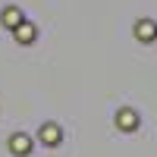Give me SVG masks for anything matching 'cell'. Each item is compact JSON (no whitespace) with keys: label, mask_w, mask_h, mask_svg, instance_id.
I'll use <instances>...</instances> for the list:
<instances>
[{"label":"cell","mask_w":157,"mask_h":157,"mask_svg":"<svg viewBox=\"0 0 157 157\" xmlns=\"http://www.w3.org/2000/svg\"><path fill=\"white\" fill-rule=\"evenodd\" d=\"M116 126H120V129H126V132L138 129V113H135V110H129V107H123L120 113H116Z\"/></svg>","instance_id":"1"},{"label":"cell","mask_w":157,"mask_h":157,"mask_svg":"<svg viewBox=\"0 0 157 157\" xmlns=\"http://www.w3.org/2000/svg\"><path fill=\"white\" fill-rule=\"evenodd\" d=\"M13 151H16V154H29L32 151V141L25 135H16V138H13Z\"/></svg>","instance_id":"2"},{"label":"cell","mask_w":157,"mask_h":157,"mask_svg":"<svg viewBox=\"0 0 157 157\" xmlns=\"http://www.w3.org/2000/svg\"><path fill=\"white\" fill-rule=\"evenodd\" d=\"M135 35H138V38H145V41H148V38H154V35H157V29H154L151 22H138V25H135Z\"/></svg>","instance_id":"3"},{"label":"cell","mask_w":157,"mask_h":157,"mask_svg":"<svg viewBox=\"0 0 157 157\" xmlns=\"http://www.w3.org/2000/svg\"><path fill=\"white\" fill-rule=\"evenodd\" d=\"M41 138L47 141V145H57V141H60V129H57V126H44Z\"/></svg>","instance_id":"4"},{"label":"cell","mask_w":157,"mask_h":157,"mask_svg":"<svg viewBox=\"0 0 157 157\" xmlns=\"http://www.w3.org/2000/svg\"><path fill=\"white\" fill-rule=\"evenodd\" d=\"M3 22L6 25H19L22 22V13L19 10H3Z\"/></svg>","instance_id":"5"},{"label":"cell","mask_w":157,"mask_h":157,"mask_svg":"<svg viewBox=\"0 0 157 157\" xmlns=\"http://www.w3.org/2000/svg\"><path fill=\"white\" fill-rule=\"evenodd\" d=\"M19 38H22V41H32V38H35V29H32V25H19Z\"/></svg>","instance_id":"6"}]
</instances>
